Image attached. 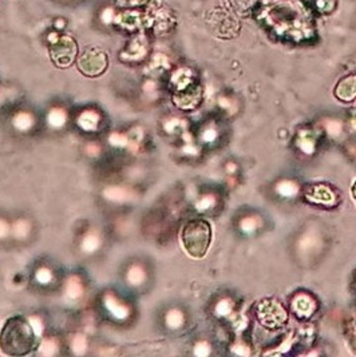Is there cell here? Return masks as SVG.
<instances>
[{
    "instance_id": "3",
    "label": "cell",
    "mask_w": 356,
    "mask_h": 357,
    "mask_svg": "<svg viewBox=\"0 0 356 357\" xmlns=\"http://www.w3.org/2000/svg\"><path fill=\"white\" fill-rule=\"evenodd\" d=\"M78 67L82 74L87 77H98L107 67V55L101 50H87L86 52L82 54Z\"/></svg>"
},
{
    "instance_id": "1",
    "label": "cell",
    "mask_w": 356,
    "mask_h": 357,
    "mask_svg": "<svg viewBox=\"0 0 356 357\" xmlns=\"http://www.w3.org/2000/svg\"><path fill=\"white\" fill-rule=\"evenodd\" d=\"M34 344L33 328L24 319L14 317L4 325L0 335V348L4 354L11 356L26 355L33 349Z\"/></svg>"
},
{
    "instance_id": "5",
    "label": "cell",
    "mask_w": 356,
    "mask_h": 357,
    "mask_svg": "<svg viewBox=\"0 0 356 357\" xmlns=\"http://www.w3.org/2000/svg\"><path fill=\"white\" fill-rule=\"evenodd\" d=\"M353 195H354V198H355L356 201V183L354 185V188H353Z\"/></svg>"
},
{
    "instance_id": "2",
    "label": "cell",
    "mask_w": 356,
    "mask_h": 357,
    "mask_svg": "<svg viewBox=\"0 0 356 357\" xmlns=\"http://www.w3.org/2000/svg\"><path fill=\"white\" fill-rule=\"evenodd\" d=\"M182 245L189 256L193 259H202L212 241V229L208 221L195 218L185 224L181 233Z\"/></svg>"
},
{
    "instance_id": "4",
    "label": "cell",
    "mask_w": 356,
    "mask_h": 357,
    "mask_svg": "<svg viewBox=\"0 0 356 357\" xmlns=\"http://www.w3.org/2000/svg\"><path fill=\"white\" fill-rule=\"evenodd\" d=\"M77 54L75 42H73L70 38H62L59 42H57L51 47V58L52 61L61 67H67L71 65Z\"/></svg>"
}]
</instances>
